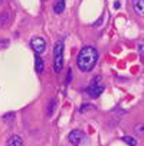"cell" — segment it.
<instances>
[{"label": "cell", "mask_w": 144, "mask_h": 146, "mask_svg": "<svg viewBox=\"0 0 144 146\" xmlns=\"http://www.w3.org/2000/svg\"><path fill=\"white\" fill-rule=\"evenodd\" d=\"M64 67V42L58 40L53 46V71L60 72Z\"/></svg>", "instance_id": "7a4b0ae2"}, {"label": "cell", "mask_w": 144, "mask_h": 146, "mask_svg": "<svg viewBox=\"0 0 144 146\" xmlns=\"http://www.w3.org/2000/svg\"><path fill=\"white\" fill-rule=\"evenodd\" d=\"M114 6H115V7L118 9V7H120V2H115V3H114Z\"/></svg>", "instance_id": "e0dca14e"}, {"label": "cell", "mask_w": 144, "mask_h": 146, "mask_svg": "<svg viewBox=\"0 0 144 146\" xmlns=\"http://www.w3.org/2000/svg\"><path fill=\"white\" fill-rule=\"evenodd\" d=\"M82 137H84V135H82L81 130H72L69 133V136H68V139H69V142L72 145H79L81 140H82Z\"/></svg>", "instance_id": "5b68a950"}, {"label": "cell", "mask_w": 144, "mask_h": 146, "mask_svg": "<svg viewBox=\"0 0 144 146\" xmlns=\"http://www.w3.org/2000/svg\"><path fill=\"white\" fill-rule=\"evenodd\" d=\"M138 51H140V55H141V58H143V61H144V44H141V45L138 46Z\"/></svg>", "instance_id": "2e32d148"}, {"label": "cell", "mask_w": 144, "mask_h": 146, "mask_svg": "<svg viewBox=\"0 0 144 146\" xmlns=\"http://www.w3.org/2000/svg\"><path fill=\"white\" fill-rule=\"evenodd\" d=\"M2 3H3V0H0V5H2Z\"/></svg>", "instance_id": "ac0fdd59"}, {"label": "cell", "mask_w": 144, "mask_h": 146, "mask_svg": "<svg viewBox=\"0 0 144 146\" xmlns=\"http://www.w3.org/2000/svg\"><path fill=\"white\" fill-rule=\"evenodd\" d=\"M7 45H9V42H7L6 39H2V40H0V49H2V48H6Z\"/></svg>", "instance_id": "9a60e30c"}, {"label": "cell", "mask_w": 144, "mask_h": 146, "mask_svg": "<svg viewBox=\"0 0 144 146\" xmlns=\"http://www.w3.org/2000/svg\"><path fill=\"white\" fill-rule=\"evenodd\" d=\"M134 132L137 135H144V124H137V126L134 127Z\"/></svg>", "instance_id": "8fae6325"}, {"label": "cell", "mask_w": 144, "mask_h": 146, "mask_svg": "<svg viewBox=\"0 0 144 146\" xmlns=\"http://www.w3.org/2000/svg\"><path fill=\"white\" fill-rule=\"evenodd\" d=\"M43 68H45L43 59L40 58V55H39V54H35V70H36L37 72H42V71H43Z\"/></svg>", "instance_id": "ba28073f"}, {"label": "cell", "mask_w": 144, "mask_h": 146, "mask_svg": "<svg viewBox=\"0 0 144 146\" xmlns=\"http://www.w3.org/2000/svg\"><path fill=\"white\" fill-rule=\"evenodd\" d=\"M98 81H99V77H97V78L92 81V84L87 88L88 96H89V97H92V98L99 97V94H102V91H104V86H102V84H97Z\"/></svg>", "instance_id": "277c9868"}, {"label": "cell", "mask_w": 144, "mask_h": 146, "mask_svg": "<svg viewBox=\"0 0 144 146\" xmlns=\"http://www.w3.org/2000/svg\"><path fill=\"white\" fill-rule=\"evenodd\" d=\"M92 109V106H91V104H82V106H81V109H79V111L81 113H84V111H87V110H91Z\"/></svg>", "instance_id": "4fadbf2b"}, {"label": "cell", "mask_w": 144, "mask_h": 146, "mask_svg": "<svg viewBox=\"0 0 144 146\" xmlns=\"http://www.w3.org/2000/svg\"><path fill=\"white\" fill-rule=\"evenodd\" d=\"M55 103L56 100H51V104H49V110H48V114H52L55 111Z\"/></svg>", "instance_id": "7c38bea8"}, {"label": "cell", "mask_w": 144, "mask_h": 146, "mask_svg": "<svg viewBox=\"0 0 144 146\" xmlns=\"http://www.w3.org/2000/svg\"><path fill=\"white\" fill-rule=\"evenodd\" d=\"M43 2H46V0H43Z\"/></svg>", "instance_id": "d6986e66"}, {"label": "cell", "mask_w": 144, "mask_h": 146, "mask_svg": "<svg viewBox=\"0 0 144 146\" xmlns=\"http://www.w3.org/2000/svg\"><path fill=\"white\" fill-rule=\"evenodd\" d=\"M3 119H5L6 121H7V120H9V121H12V120L14 119V114H13V113H6V114L3 116Z\"/></svg>", "instance_id": "5bb4252c"}, {"label": "cell", "mask_w": 144, "mask_h": 146, "mask_svg": "<svg viewBox=\"0 0 144 146\" xmlns=\"http://www.w3.org/2000/svg\"><path fill=\"white\" fill-rule=\"evenodd\" d=\"M30 46L32 49L35 51V54H43L46 51V40L40 36H35L32 40H30Z\"/></svg>", "instance_id": "3957f363"}, {"label": "cell", "mask_w": 144, "mask_h": 146, "mask_svg": "<svg viewBox=\"0 0 144 146\" xmlns=\"http://www.w3.org/2000/svg\"><path fill=\"white\" fill-rule=\"evenodd\" d=\"M122 142H126L128 146H137V140L134 137H131V136H124L122 137Z\"/></svg>", "instance_id": "30bf717a"}, {"label": "cell", "mask_w": 144, "mask_h": 146, "mask_svg": "<svg viewBox=\"0 0 144 146\" xmlns=\"http://www.w3.org/2000/svg\"><path fill=\"white\" fill-rule=\"evenodd\" d=\"M97 61H98V51L94 46H84L78 54L76 64L81 71L88 72L95 67Z\"/></svg>", "instance_id": "6da1fadb"}, {"label": "cell", "mask_w": 144, "mask_h": 146, "mask_svg": "<svg viewBox=\"0 0 144 146\" xmlns=\"http://www.w3.org/2000/svg\"><path fill=\"white\" fill-rule=\"evenodd\" d=\"M65 10V0H58V2L53 5V12L55 13H62Z\"/></svg>", "instance_id": "9c48e42d"}, {"label": "cell", "mask_w": 144, "mask_h": 146, "mask_svg": "<svg viewBox=\"0 0 144 146\" xmlns=\"http://www.w3.org/2000/svg\"><path fill=\"white\" fill-rule=\"evenodd\" d=\"M7 146H23V139L19 135H13L9 140H7Z\"/></svg>", "instance_id": "52a82bcc"}, {"label": "cell", "mask_w": 144, "mask_h": 146, "mask_svg": "<svg viewBox=\"0 0 144 146\" xmlns=\"http://www.w3.org/2000/svg\"><path fill=\"white\" fill-rule=\"evenodd\" d=\"M133 6H134L135 13H137L138 16H143V17H144V0H134Z\"/></svg>", "instance_id": "8992f818"}]
</instances>
